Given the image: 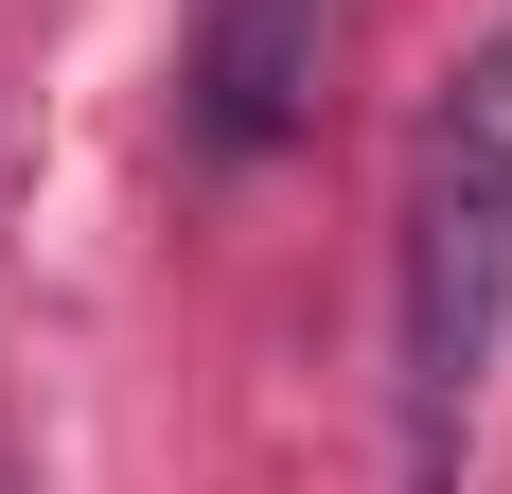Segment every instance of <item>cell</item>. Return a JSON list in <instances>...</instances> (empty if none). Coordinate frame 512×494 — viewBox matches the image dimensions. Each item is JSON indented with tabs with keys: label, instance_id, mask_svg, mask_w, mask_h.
<instances>
[{
	"label": "cell",
	"instance_id": "1",
	"mask_svg": "<svg viewBox=\"0 0 512 494\" xmlns=\"http://www.w3.org/2000/svg\"><path fill=\"white\" fill-rule=\"evenodd\" d=\"M512 353V18L442 71L407 142V424L460 442Z\"/></svg>",
	"mask_w": 512,
	"mask_h": 494
},
{
	"label": "cell",
	"instance_id": "2",
	"mask_svg": "<svg viewBox=\"0 0 512 494\" xmlns=\"http://www.w3.org/2000/svg\"><path fill=\"white\" fill-rule=\"evenodd\" d=\"M318 53H336V0H195V53H177V124H195V159L301 142Z\"/></svg>",
	"mask_w": 512,
	"mask_h": 494
}]
</instances>
